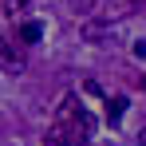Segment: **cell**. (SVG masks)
Masks as SVG:
<instances>
[{"instance_id": "cell-6", "label": "cell", "mask_w": 146, "mask_h": 146, "mask_svg": "<svg viewBox=\"0 0 146 146\" xmlns=\"http://www.w3.org/2000/svg\"><path fill=\"white\" fill-rule=\"evenodd\" d=\"M138 83H142V91H146V75H142V79H138Z\"/></svg>"}, {"instance_id": "cell-1", "label": "cell", "mask_w": 146, "mask_h": 146, "mask_svg": "<svg viewBox=\"0 0 146 146\" xmlns=\"http://www.w3.org/2000/svg\"><path fill=\"white\" fill-rule=\"evenodd\" d=\"M95 134V119L87 115L83 103H75L71 95L55 107V122L48 130V142L51 146H87Z\"/></svg>"}, {"instance_id": "cell-3", "label": "cell", "mask_w": 146, "mask_h": 146, "mask_svg": "<svg viewBox=\"0 0 146 146\" xmlns=\"http://www.w3.org/2000/svg\"><path fill=\"white\" fill-rule=\"evenodd\" d=\"M20 40H24V44H40V40H44V24L24 20V24H20Z\"/></svg>"}, {"instance_id": "cell-5", "label": "cell", "mask_w": 146, "mask_h": 146, "mask_svg": "<svg viewBox=\"0 0 146 146\" xmlns=\"http://www.w3.org/2000/svg\"><path fill=\"white\" fill-rule=\"evenodd\" d=\"M20 8H28V0H8V12H12V16H16Z\"/></svg>"}, {"instance_id": "cell-4", "label": "cell", "mask_w": 146, "mask_h": 146, "mask_svg": "<svg viewBox=\"0 0 146 146\" xmlns=\"http://www.w3.org/2000/svg\"><path fill=\"white\" fill-rule=\"evenodd\" d=\"M0 55H4V63H8V67H16V71L24 67V55H20V51H8V44H4V36H0Z\"/></svg>"}, {"instance_id": "cell-2", "label": "cell", "mask_w": 146, "mask_h": 146, "mask_svg": "<svg viewBox=\"0 0 146 146\" xmlns=\"http://www.w3.org/2000/svg\"><path fill=\"white\" fill-rule=\"evenodd\" d=\"M122 115H126V99H122V95L107 99V122H111V126H119V122H122Z\"/></svg>"}]
</instances>
